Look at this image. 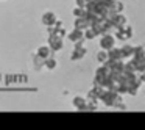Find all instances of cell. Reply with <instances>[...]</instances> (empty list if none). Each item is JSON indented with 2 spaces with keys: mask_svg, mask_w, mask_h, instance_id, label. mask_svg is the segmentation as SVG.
Here are the masks:
<instances>
[{
  "mask_svg": "<svg viewBox=\"0 0 145 130\" xmlns=\"http://www.w3.org/2000/svg\"><path fill=\"white\" fill-rule=\"evenodd\" d=\"M101 47L103 49H112L114 47V38L111 35H106V36H103V39H101Z\"/></svg>",
  "mask_w": 145,
  "mask_h": 130,
  "instance_id": "1",
  "label": "cell"
},
{
  "mask_svg": "<svg viewBox=\"0 0 145 130\" xmlns=\"http://www.w3.org/2000/svg\"><path fill=\"white\" fill-rule=\"evenodd\" d=\"M38 53L41 58H48L50 57V47H41L38 49Z\"/></svg>",
  "mask_w": 145,
  "mask_h": 130,
  "instance_id": "2",
  "label": "cell"
},
{
  "mask_svg": "<svg viewBox=\"0 0 145 130\" xmlns=\"http://www.w3.org/2000/svg\"><path fill=\"white\" fill-rule=\"evenodd\" d=\"M52 47L55 49V50H58V49H61V39L59 38H56V36H55V38H52Z\"/></svg>",
  "mask_w": 145,
  "mask_h": 130,
  "instance_id": "3",
  "label": "cell"
},
{
  "mask_svg": "<svg viewBox=\"0 0 145 130\" xmlns=\"http://www.w3.org/2000/svg\"><path fill=\"white\" fill-rule=\"evenodd\" d=\"M73 105L78 107V108H83L86 105V102H84V99H83V97H76V99H73Z\"/></svg>",
  "mask_w": 145,
  "mask_h": 130,
  "instance_id": "4",
  "label": "cell"
},
{
  "mask_svg": "<svg viewBox=\"0 0 145 130\" xmlns=\"http://www.w3.org/2000/svg\"><path fill=\"white\" fill-rule=\"evenodd\" d=\"M45 66L48 67V69H55V67H56V60H55V58H48L47 61H45Z\"/></svg>",
  "mask_w": 145,
  "mask_h": 130,
  "instance_id": "5",
  "label": "cell"
},
{
  "mask_svg": "<svg viewBox=\"0 0 145 130\" xmlns=\"http://www.w3.org/2000/svg\"><path fill=\"white\" fill-rule=\"evenodd\" d=\"M81 38V33L78 32V30H76L75 33H72V35H70V39H72V41H75V39H80Z\"/></svg>",
  "mask_w": 145,
  "mask_h": 130,
  "instance_id": "6",
  "label": "cell"
},
{
  "mask_svg": "<svg viewBox=\"0 0 145 130\" xmlns=\"http://www.w3.org/2000/svg\"><path fill=\"white\" fill-rule=\"evenodd\" d=\"M122 52H123V53H125V55H129V53H131V52H133V49H131V47H126V49L123 47V49H122Z\"/></svg>",
  "mask_w": 145,
  "mask_h": 130,
  "instance_id": "7",
  "label": "cell"
},
{
  "mask_svg": "<svg viewBox=\"0 0 145 130\" xmlns=\"http://www.w3.org/2000/svg\"><path fill=\"white\" fill-rule=\"evenodd\" d=\"M98 60H106V55H105V53H98Z\"/></svg>",
  "mask_w": 145,
  "mask_h": 130,
  "instance_id": "8",
  "label": "cell"
}]
</instances>
